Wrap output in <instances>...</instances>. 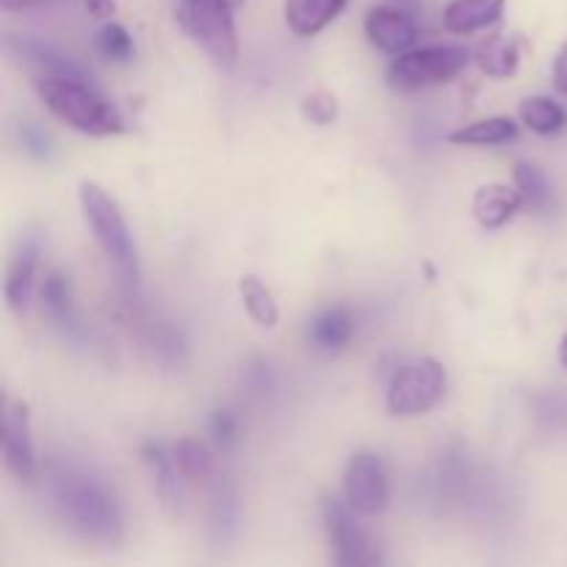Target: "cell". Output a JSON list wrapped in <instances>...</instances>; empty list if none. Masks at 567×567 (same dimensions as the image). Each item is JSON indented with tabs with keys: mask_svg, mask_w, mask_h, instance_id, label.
<instances>
[{
	"mask_svg": "<svg viewBox=\"0 0 567 567\" xmlns=\"http://www.w3.org/2000/svg\"><path fill=\"white\" fill-rule=\"evenodd\" d=\"M50 509L72 535L97 546H120L125 537L120 502L97 476L81 468L59 465L48 474Z\"/></svg>",
	"mask_w": 567,
	"mask_h": 567,
	"instance_id": "cell-1",
	"label": "cell"
},
{
	"mask_svg": "<svg viewBox=\"0 0 567 567\" xmlns=\"http://www.w3.org/2000/svg\"><path fill=\"white\" fill-rule=\"evenodd\" d=\"M39 100L50 109V114L59 116L70 127L86 136H116L125 131L120 109L111 100H105L97 89L89 83V78L70 75H39L33 81Z\"/></svg>",
	"mask_w": 567,
	"mask_h": 567,
	"instance_id": "cell-2",
	"label": "cell"
},
{
	"mask_svg": "<svg viewBox=\"0 0 567 567\" xmlns=\"http://www.w3.org/2000/svg\"><path fill=\"white\" fill-rule=\"evenodd\" d=\"M78 199H81L83 219H86L89 230L94 233V241L100 244L105 258L116 266V271H120V277L125 280V286L136 291L138 280H142V266H138L133 233L131 227H127L116 199L94 181H81V186H78Z\"/></svg>",
	"mask_w": 567,
	"mask_h": 567,
	"instance_id": "cell-3",
	"label": "cell"
},
{
	"mask_svg": "<svg viewBox=\"0 0 567 567\" xmlns=\"http://www.w3.org/2000/svg\"><path fill=\"white\" fill-rule=\"evenodd\" d=\"M177 25L219 70L238 64V33L227 0H183L177 9Z\"/></svg>",
	"mask_w": 567,
	"mask_h": 567,
	"instance_id": "cell-4",
	"label": "cell"
},
{
	"mask_svg": "<svg viewBox=\"0 0 567 567\" xmlns=\"http://www.w3.org/2000/svg\"><path fill=\"white\" fill-rule=\"evenodd\" d=\"M471 50L463 44H430L396 55L388 66V83L396 92H415L424 86L449 83L468 66Z\"/></svg>",
	"mask_w": 567,
	"mask_h": 567,
	"instance_id": "cell-5",
	"label": "cell"
},
{
	"mask_svg": "<svg viewBox=\"0 0 567 567\" xmlns=\"http://www.w3.org/2000/svg\"><path fill=\"white\" fill-rule=\"evenodd\" d=\"M449 385L446 369L435 358H421L396 371L388 388V408L393 415H424L443 399Z\"/></svg>",
	"mask_w": 567,
	"mask_h": 567,
	"instance_id": "cell-6",
	"label": "cell"
},
{
	"mask_svg": "<svg viewBox=\"0 0 567 567\" xmlns=\"http://www.w3.org/2000/svg\"><path fill=\"white\" fill-rule=\"evenodd\" d=\"M360 513H354L347 504V498H324L321 502V518H324L327 540L332 546V563L341 567H363L380 565L382 554L377 548L374 537L369 535L363 524L358 520Z\"/></svg>",
	"mask_w": 567,
	"mask_h": 567,
	"instance_id": "cell-7",
	"label": "cell"
},
{
	"mask_svg": "<svg viewBox=\"0 0 567 567\" xmlns=\"http://www.w3.org/2000/svg\"><path fill=\"white\" fill-rule=\"evenodd\" d=\"M343 498L360 515H380L391 504V476L380 454L358 452L343 471Z\"/></svg>",
	"mask_w": 567,
	"mask_h": 567,
	"instance_id": "cell-8",
	"label": "cell"
},
{
	"mask_svg": "<svg viewBox=\"0 0 567 567\" xmlns=\"http://www.w3.org/2000/svg\"><path fill=\"white\" fill-rule=\"evenodd\" d=\"M39 255H42V236L37 230H22L6 260L3 297L11 313L22 316L31 305L33 288H37Z\"/></svg>",
	"mask_w": 567,
	"mask_h": 567,
	"instance_id": "cell-9",
	"label": "cell"
},
{
	"mask_svg": "<svg viewBox=\"0 0 567 567\" xmlns=\"http://www.w3.org/2000/svg\"><path fill=\"white\" fill-rule=\"evenodd\" d=\"M0 446H3L6 468H9L17 480H37V452H33L31 413H28L25 402H17V399H9V402H6Z\"/></svg>",
	"mask_w": 567,
	"mask_h": 567,
	"instance_id": "cell-10",
	"label": "cell"
},
{
	"mask_svg": "<svg viewBox=\"0 0 567 567\" xmlns=\"http://www.w3.org/2000/svg\"><path fill=\"white\" fill-rule=\"evenodd\" d=\"M365 37L382 53L402 55L413 50L419 28L402 6H377L365 14Z\"/></svg>",
	"mask_w": 567,
	"mask_h": 567,
	"instance_id": "cell-11",
	"label": "cell"
},
{
	"mask_svg": "<svg viewBox=\"0 0 567 567\" xmlns=\"http://www.w3.org/2000/svg\"><path fill=\"white\" fill-rule=\"evenodd\" d=\"M6 53L11 59H20L22 64L37 66L42 75H70V78H86V72L75 64L66 53H61L55 44L42 42L37 37H25V33H9L3 42Z\"/></svg>",
	"mask_w": 567,
	"mask_h": 567,
	"instance_id": "cell-12",
	"label": "cell"
},
{
	"mask_svg": "<svg viewBox=\"0 0 567 567\" xmlns=\"http://www.w3.org/2000/svg\"><path fill=\"white\" fill-rule=\"evenodd\" d=\"M524 208V197H520L518 186H507V183H487L474 194V219L480 221L485 230H498L507 221L515 219V214Z\"/></svg>",
	"mask_w": 567,
	"mask_h": 567,
	"instance_id": "cell-13",
	"label": "cell"
},
{
	"mask_svg": "<svg viewBox=\"0 0 567 567\" xmlns=\"http://www.w3.org/2000/svg\"><path fill=\"white\" fill-rule=\"evenodd\" d=\"M42 305H44V313L50 316L55 327L64 332L66 338H78L83 332L81 319H78V310H75V299H72V286L59 269L50 271L42 282Z\"/></svg>",
	"mask_w": 567,
	"mask_h": 567,
	"instance_id": "cell-14",
	"label": "cell"
},
{
	"mask_svg": "<svg viewBox=\"0 0 567 567\" xmlns=\"http://www.w3.org/2000/svg\"><path fill=\"white\" fill-rule=\"evenodd\" d=\"M142 457H144V465L150 468V476H153V485H155V493H158L161 504L166 507V513L177 515V509H181V482H177L181 471H177L175 457H172L158 441L144 443Z\"/></svg>",
	"mask_w": 567,
	"mask_h": 567,
	"instance_id": "cell-15",
	"label": "cell"
},
{
	"mask_svg": "<svg viewBox=\"0 0 567 567\" xmlns=\"http://www.w3.org/2000/svg\"><path fill=\"white\" fill-rule=\"evenodd\" d=\"M347 9V0H286V25L297 37H316Z\"/></svg>",
	"mask_w": 567,
	"mask_h": 567,
	"instance_id": "cell-16",
	"label": "cell"
},
{
	"mask_svg": "<svg viewBox=\"0 0 567 567\" xmlns=\"http://www.w3.org/2000/svg\"><path fill=\"white\" fill-rule=\"evenodd\" d=\"M507 0H452L443 11V25L449 33H474L502 20Z\"/></svg>",
	"mask_w": 567,
	"mask_h": 567,
	"instance_id": "cell-17",
	"label": "cell"
},
{
	"mask_svg": "<svg viewBox=\"0 0 567 567\" xmlns=\"http://www.w3.org/2000/svg\"><path fill=\"white\" fill-rule=\"evenodd\" d=\"M354 319L347 308H327L310 321L308 338L319 352L336 354L352 341Z\"/></svg>",
	"mask_w": 567,
	"mask_h": 567,
	"instance_id": "cell-18",
	"label": "cell"
},
{
	"mask_svg": "<svg viewBox=\"0 0 567 567\" xmlns=\"http://www.w3.org/2000/svg\"><path fill=\"white\" fill-rule=\"evenodd\" d=\"M476 64L491 78H513L520 66V50L515 37L496 33L476 48Z\"/></svg>",
	"mask_w": 567,
	"mask_h": 567,
	"instance_id": "cell-19",
	"label": "cell"
},
{
	"mask_svg": "<svg viewBox=\"0 0 567 567\" xmlns=\"http://www.w3.org/2000/svg\"><path fill=\"white\" fill-rule=\"evenodd\" d=\"M518 136V125L509 116H487V120L471 122V125L457 127L449 133L452 144H465V147H493V144H507Z\"/></svg>",
	"mask_w": 567,
	"mask_h": 567,
	"instance_id": "cell-20",
	"label": "cell"
},
{
	"mask_svg": "<svg viewBox=\"0 0 567 567\" xmlns=\"http://www.w3.org/2000/svg\"><path fill=\"white\" fill-rule=\"evenodd\" d=\"M238 293H241L249 319L258 327H264V330H275L277 321H280V308H277L275 302V293H271L255 275L241 277Z\"/></svg>",
	"mask_w": 567,
	"mask_h": 567,
	"instance_id": "cell-21",
	"label": "cell"
},
{
	"mask_svg": "<svg viewBox=\"0 0 567 567\" xmlns=\"http://www.w3.org/2000/svg\"><path fill=\"white\" fill-rule=\"evenodd\" d=\"M520 120L529 131L540 133V136H554L567 125V111L551 97L537 94V97H526L520 103Z\"/></svg>",
	"mask_w": 567,
	"mask_h": 567,
	"instance_id": "cell-22",
	"label": "cell"
},
{
	"mask_svg": "<svg viewBox=\"0 0 567 567\" xmlns=\"http://www.w3.org/2000/svg\"><path fill=\"white\" fill-rule=\"evenodd\" d=\"M172 457H175L177 471H181L183 480L188 482H208L214 480V457H210L208 446L194 437H183L172 449Z\"/></svg>",
	"mask_w": 567,
	"mask_h": 567,
	"instance_id": "cell-23",
	"label": "cell"
},
{
	"mask_svg": "<svg viewBox=\"0 0 567 567\" xmlns=\"http://www.w3.org/2000/svg\"><path fill=\"white\" fill-rule=\"evenodd\" d=\"M515 186H518L520 197H524V208L529 210H546L554 203V188L548 177L537 169L535 164L520 161L515 166Z\"/></svg>",
	"mask_w": 567,
	"mask_h": 567,
	"instance_id": "cell-24",
	"label": "cell"
},
{
	"mask_svg": "<svg viewBox=\"0 0 567 567\" xmlns=\"http://www.w3.org/2000/svg\"><path fill=\"white\" fill-rule=\"evenodd\" d=\"M94 44H97L100 53L111 61H131L133 53H136L131 33H127V28L120 25V22H105L97 31V37H94Z\"/></svg>",
	"mask_w": 567,
	"mask_h": 567,
	"instance_id": "cell-25",
	"label": "cell"
},
{
	"mask_svg": "<svg viewBox=\"0 0 567 567\" xmlns=\"http://www.w3.org/2000/svg\"><path fill=\"white\" fill-rule=\"evenodd\" d=\"M238 518V502L233 485L219 482L214 493V526L216 529H233Z\"/></svg>",
	"mask_w": 567,
	"mask_h": 567,
	"instance_id": "cell-26",
	"label": "cell"
},
{
	"mask_svg": "<svg viewBox=\"0 0 567 567\" xmlns=\"http://www.w3.org/2000/svg\"><path fill=\"white\" fill-rule=\"evenodd\" d=\"M302 111L313 125H332L338 120V100L327 92H313L302 100Z\"/></svg>",
	"mask_w": 567,
	"mask_h": 567,
	"instance_id": "cell-27",
	"label": "cell"
},
{
	"mask_svg": "<svg viewBox=\"0 0 567 567\" xmlns=\"http://www.w3.org/2000/svg\"><path fill=\"white\" fill-rule=\"evenodd\" d=\"M210 435H214L216 446H219L221 452H230L238 443L236 413H233V410H216V413L210 415Z\"/></svg>",
	"mask_w": 567,
	"mask_h": 567,
	"instance_id": "cell-28",
	"label": "cell"
},
{
	"mask_svg": "<svg viewBox=\"0 0 567 567\" xmlns=\"http://www.w3.org/2000/svg\"><path fill=\"white\" fill-rule=\"evenodd\" d=\"M20 142L22 147H25L31 155H37V158H48V155L53 153V142H50V136L42 131V127L33 125V122H22Z\"/></svg>",
	"mask_w": 567,
	"mask_h": 567,
	"instance_id": "cell-29",
	"label": "cell"
},
{
	"mask_svg": "<svg viewBox=\"0 0 567 567\" xmlns=\"http://www.w3.org/2000/svg\"><path fill=\"white\" fill-rule=\"evenodd\" d=\"M70 0H0L3 11H44L55 6H66Z\"/></svg>",
	"mask_w": 567,
	"mask_h": 567,
	"instance_id": "cell-30",
	"label": "cell"
},
{
	"mask_svg": "<svg viewBox=\"0 0 567 567\" xmlns=\"http://www.w3.org/2000/svg\"><path fill=\"white\" fill-rule=\"evenodd\" d=\"M554 86L567 94V42L559 48L557 59H554Z\"/></svg>",
	"mask_w": 567,
	"mask_h": 567,
	"instance_id": "cell-31",
	"label": "cell"
},
{
	"mask_svg": "<svg viewBox=\"0 0 567 567\" xmlns=\"http://www.w3.org/2000/svg\"><path fill=\"white\" fill-rule=\"evenodd\" d=\"M83 6H86V11L92 17H111L116 9L114 0H83Z\"/></svg>",
	"mask_w": 567,
	"mask_h": 567,
	"instance_id": "cell-32",
	"label": "cell"
},
{
	"mask_svg": "<svg viewBox=\"0 0 567 567\" xmlns=\"http://www.w3.org/2000/svg\"><path fill=\"white\" fill-rule=\"evenodd\" d=\"M559 363L567 369V336L563 338V343H559Z\"/></svg>",
	"mask_w": 567,
	"mask_h": 567,
	"instance_id": "cell-33",
	"label": "cell"
},
{
	"mask_svg": "<svg viewBox=\"0 0 567 567\" xmlns=\"http://www.w3.org/2000/svg\"><path fill=\"white\" fill-rule=\"evenodd\" d=\"M396 3H399V6H404V3H408V6H410V3H415V0H396Z\"/></svg>",
	"mask_w": 567,
	"mask_h": 567,
	"instance_id": "cell-34",
	"label": "cell"
}]
</instances>
